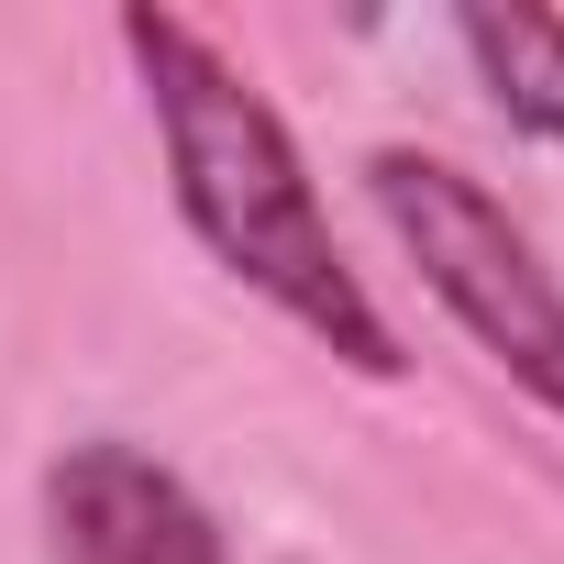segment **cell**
Here are the masks:
<instances>
[{
  "label": "cell",
  "instance_id": "7a4b0ae2",
  "mask_svg": "<svg viewBox=\"0 0 564 564\" xmlns=\"http://www.w3.org/2000/svg\"><path fill=\"white\" fill-rule=\"evenodd\" d=\"M366 199L388 210L399 254L421 265V289L476 333V355L520 399H542L564 421V276L542 265V243L454 155H421V144H377L366 155Z\"/></svg>",
  "mask_w": 564,
  "mask_h": 564
},
{
  "label": "cell",
  "instance_id": "277c9868",
  "mask_svg": "<svg viewBox=\"0 0 564 564\" xmlns=\"http://www.w3.org/2000/svg\"><path fill=\"white\" fill-rule=\"evenodd\" d=\"M454 34H465V56H476L498 122L564 144V12H542V0H509V12L476 0V12H454Z\"/></svg>",
  "mask_w": 564,
  "mask_h": 564
},
{
  "label": "cell",
  "instance_id": "3957f363",
  "mask_svg": "<svg viewBox=\"0 0 564 564\" xmlns=\"http://www.w3.org/2000/svg\"><path fill=\"white\" fill-rule=\"evenodd\" d=\"M45 564H232L199 487L133 443H67L45 465Z\"/></svg>",
  "mask_w": 564,
  "mask_h": 564
},
{
  "label": "cell",
  "instance_id": "6da1fadb",
  "mask_svg": "<svg viewBox=\"0 0 564 564\" xmlns=\"http://www.w3.org/2000/svg\"><path fill=\"white\" fill-rule=\"evenodd\" d=\"M122 56L155 100V133H166V177H177V210L188 232L243 276L265 311H289L322 355H344L355 377H399V333L388 311L366 300V276L344 265L333 243V210L311 188V155L300 133L276 122V100L188 23V12H122Z\"/></svg>",
  "mask_w": 564,
  "mask_h": 564
}]
</instances>
